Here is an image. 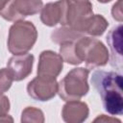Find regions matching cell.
Segmentation results:
<instances>
[{"label":"cell","mask_w":123,"mask_h":123,"mask_svg":"<svg viewBox=\"0 0 123 123\" xmlns=\"http://www.w3.org/2000/svg\"><path fill=\"white\" fill-rule=\"evenodd\" d=\"M91 84L99 93L104 110L111 115L123 113L122 75L115 71L96 70L92 73Z\"/></svg>","instance_id":"obj_1"},{"label":"cell","mask_w":123,"mask_h":123,"mask_svg":"<svg viewBox=\"0 0 123 123\" xmlns=\"http://www.w3.org/2000/svg\"><path fill=\"white\" fill-rule=\"evenodd\" d=\"M73 50L78 63L86 62L89 69L104 66L109 61V52L102 41L89 37H82L73 42Z\"/></svg>","instance_id":"obj_2"},{"label":"cell","mask_w":123,"mask_h":123,"mask_svg":"<svg viewBox=\"0 0 123 123\" xmlns=\"http://www.w3.org/2000/svg\"><path fill=\"white\" fill-rule=\"evenodd\" d=\"M37 38L36 26L30 21H15L9 30L8 50L12 55L28 53L35 45Z\"/></svg>","instance_id":"obj_3"},{"label":"cell","mask_w":123,"mask_h":123,"mask_svg":"<svg viewBox=\"0 0 123 123\" xmlns=\"http://www.w3.org/2000/svg\"><path fill=\"white\" fill-rule=\"evenodd\" d=\"M89 69L78 67L71 69L58 83V94L63 101L80 100L87 94L89 86L87 78Z\"/></svg>","instance_id":"obj_4"},{"label":"cell","mask_w":123,"mask_h":123,"mask_svg":"<svg viewBox=\"0 0 123 123\" xmlns=\"http://www.w3.org/2000/svg\"><path fill=\"white\" fill-rule=\"evenodd\" d=\"M92 14V4L89 0H63L62 15L60 24L79 32L81 25Z\"/></svg>","instance_id":"obj_5"},{"label":"cell","mask_w":123,"mask_h":123,"mask_svg":"<svg viewBox=\"0 0 123 123\" xmlns=\"http://www.w3.org/2000/svg\"><path fill=\"white\" fill-rule=\"evenodd\" d=\"M43 7L41 0H10L0 12V15L8 21L23 20L29 15L38 13Z\"/></svg>","instance_id":"obj_6"},{"label":"cell","mask_w":123,"mask_h":123,"mask_svg":"<svg viewBox=\"0 0 123 123\" xmlns=\"http://www.w3.org/2000/svg\"><path fill=\"white\" fill-rule=\"evenodd\" d=\"M28 95L34 100L48 101L58 93V83L56 78L37 76L27 86Z\"/></svg>","instance_id":"obj_7"},{"label":"cell","mask_w":123,"mask_h":123,"mask_svg":"<svg viewBox=\"0 0 123 123\" xmlns=\"http://www.w3.org/2000/svg\"><path fill=\"white\" fill-rule=\"evenodd\" d=\"M63 67V60L61 55L51 50L42 51L39 55L37 65V76L57 78Z\"/></svg>","instance_id":"obj_8"},{"label":"cell","mask_w":123,"mask_h":123,"mask_svg":"<svg viewBox=\"0 0 123 123\" xmlns=\"http://www.w3.org/2000/svg\"><path fill=\"white\" fill-rule=\"evenodd\" d=\"M34 60V56L29 53L13 55L9 59L7 66L12 74L13 81H22L32 73Z\"/></svg>","instance_id":"obj_9"},{"label":"cell","mask_w":123,"mask_h":123,"mask_svg":"<svg viewBox=\"0 0 123 123\" xmlns=\"http://www.w3.org/2000/svg\"><path fill=\"white\" fill-rule=\"evenodd\" d=\"M122 25L113 27L107 36V42L111 49L110 63L111 67L122 70Z\"/></svg>","instance_id":"obj_10"},{"label":"cell","mask_w":123,"mask_h":123,"mask_svg":"<svg viewBox=\"0 0 123 123\" xmlns=\"http://www.w3.org/2000/svg\"><path fill=\"white\" fill-rule=\"evenodd\" d=\"M88 113L89 110L86 103L79 100L66 101L62 110V117L67 123L83 122L88 117Z\"/></svg>","instance_id":"obj_11"},{"label":"cell","mask_w":123,"mask_h":123,"mask_svg":"<svg viewBox=\"0 0 123 123\" xmlns=\"http://www.w3.org/2000/svg\"><path fill=\"white\" fill-rule=\"evenodd\" d=\"M63 0H59L57 2H50L44 5L40 11V20L41 22L49 27H53L61 22L62 15Z\"/></svg>","instance_id":"obj_12"},{"label":"cell","mask_w":123,"mask_h":123,"mask_svg":"<svg viewBox=\"0 0 123 123\" xmlns=\"http://www.w3.org/2000/svg\"><path fill=\"white\" fill-rule=\"evenodd\" d=\"M109 23L101 14H92L80 27L79 33L82 35H88L91 37H99L104 34L108 28Z\"/></svg>","instance_id":"obj_13"},{"label":"cell","mask_w":123,"mask_h":123,"mask_svg":"<svg viewBox=\"0 0 123 123\" xmlns=\"http://www.w3.org/2000/svg\"><path fill=\"white\" fill-rule=\"evenodd\" d=\"M82 37H84V35L73 30L72 28L67 26H62L61 28L56 29L54 32H52L51 40L57 44H62L67 41H74Z\"/></svg>","instance_id":"obj_14"},{"label":"cell","mask_w":123,"mask_h":123,"mask_svg":"<svg viewBox=\"0 0 123 123\" xmlns=\"http://www.w3.org/2000/svg\"><path fill=\"white\" fill-rule=\"evenodd\" d=\"M21 122H44V115L42 111L35 107H27L22 111Z\"/></svg>","instance_id":"obj_15"},{"label":"cell","mask_w":123,"mask_h":123,"mask_svg":"<svg viewBox=\"0 0 123 123\" xmlns=\"http://www.w3.org/2000/svg\"><path fill=\"white\" fill-rule=\"evenodd\" d=\"M12 82H13V77L10 69L1 68L0 69V94H3L10 89Z\"/></svg>","instance_id":"obj_16"},{"label":"cell","mask_w":123,"mask_h":123,"mask_svg":"<svg viewBox=\"0 0 123 123\" xmlns=\"http://www.w3.org/2000/svg\"><path fill=\"white\" fill-rule=\"evenodd\" d=\"M10 111V101L9 98L3 94H0V121H11L13 119L11 117L8 112Z\"/></svg>","instance_id":"obj_17"},{"label":"cell","mask_w":123,"mask_h":123,"mask_svg":"<svg viewBox=\"0 0 123 123\" xmlns=\"http://www.w3.org/2000/svg\"><path fill=\"white\" fill-rule=\"evenodd\" d=\"M112 17L118 22H122L123 20V12H122V0H117V2L113 5L111 9Z\"/></svg>","instance_id":"obj_18"},{"label":"cell","mask_w":123,"mask_h":123,"mask_svg":"<svg viewBox=\"0 0 123 123\" xmlns=\"http://www.w3.org/2000/svg\"><path fill=\"white\" fill-rule=\"evenodd\" d=\"M97 121H100V122H103V121H105V122H109V121H111V122H118V123H120V120H118V119H115V118H112V117H107L106 115H104V114H101V116H99V117H97V118H95L94 119V122H97Z\"/></svg>","instance_id":"obj_19"},{"label":"cell","mask_w":123,"mask_h":123,"mask_svg":"<svg viewBox=\"0 0 123 123\" xmlns=\"http://www.w3.org/2000/svg\"><path fill=\"white\" fill-rule=\"evenodd\" d=\"M10 0H0V12L6 7V5L9 3Z\"/></svg>","instance_id":"obj_20"},{"label":"cell","mask_w":123,"mask_h":123,"mask_svg":"<svg viewBox=\"0 0 123 123\" xmlns=\"http://www.w3.org/2000/svg\"><path fill=\"white\" fill-rule=\"evenodd\" d=\"M97 1H99L100 3H108V2H110L111 0H97Z\"/></svg>","instance_id":"obj_21"}]
</instances>
